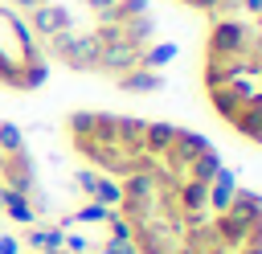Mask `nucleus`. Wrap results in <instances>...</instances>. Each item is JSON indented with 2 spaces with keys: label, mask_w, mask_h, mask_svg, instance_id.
<instances>
[{
  "label": "nucleus",
  "mask_w": 262,
  "mask_h": 254,
  "mask_svg": "<svg viewBox=\"0 0 262 254\" xmlns=\"http://www.w3.org/2000/svg\"><path fill=\"white\" fill-rule=\"evenodd\" d=\"M12 4H25V8H37V4H45V0H12Z\"/></svg>",
  "instance_id": "obj_8"
},
{
  "label": "nucleus",
  "mask_w": 262,
  "mask_h": 254,
  "mask_svg": "<svg viewBox=\"0 0 262 254\" xmlns=\"http://www.w3.org/2000/svg\"><path fill=\"white\" fill-rule=\"evenodd\" d=\"M45 74H49V61L33 29L12 8H0V86L33 90L45 82Z\"/></svg>",
  "instance_id": "obj_2"
},
{
  "label": "nucleus",
  "mask_w": 262,
  "mask_h": 254,
  "mask_svg": "<svg viewBox=\"0 0 262 254\" xmlns=\"http://www.w3.org/2000/svg\"><path fill=\"white\" fill-rule=\"evenodd\" d=\"M201 86L213 115L250 143H262V33L217 16L201 53Z\"/></svg>",
  "instance_id": "obj_1"
},
{
  "label": "nucleus",
  "mask_w": 262,
  "mask_h": 254,
  "mask_svg": "<svg viewBox=\"0 0 262 254\" xmlns=\"http://www.w3.org/2000/svg\"><path fill=\"white\" fill-rule=\"evenodd\" d=\"M86 4H90V8H94V12H106V8H111V4H115V0H86Z\"/></svg>",
  "instance_id": "obj_7"
},
{
  "label": "nucleus",
  "mask_w": 262,
  "mask_h": 254,
  "mask_svg": "<svg viewBox=\"0 0 262 254\" xmlns=\"http://www.w3.org/2000/svg\"><path fill=\"white\" fill-rule=\"evenodd\" d=\"M49 53L57 61H66L70 70H94V37L90 33H70L61 29L57 37H49Z\"/></svg>",
  "instance_id": "obj_3"
},
{
  "label": "nucleus",
  "mask_w": 262,
  "mask_h": 254,
  "mask_svg": "<svg viewBox=\"0 0 262 254\" xmlns=\"http://www.w3.org/2000/svg\"><path fill=\"white\" fill-rule=\"evenodd\" d=\"M29 29H33V37H57L61 29H70V12L61 8V4H53V0H45V4H37L33 8V16H29Z\"/></svg>",
  "instance_id": "obj_4"
},
{
  "label": "nucleus",
  "mask_w": 262,
  "mask_h": 254,
  "mask_svg": "<svg viewBox=\"0 0 262 254\" xmlns=\"http://www.w3.org/2000/svg\"><path fill=\"white\" fill-rule=\"evenodd\" d=\"M176 4L196 8V12H209V16H221V12H225V8H233L237 0H176Z\"/></svg>",
  "instance_id": "obj_6"
},
{
  "label": "nucleus",
  "mask_w": 262,
  "mask_h": 254,
  "mask_svg": "<svg viewBox=\"0 0 262 254\" xmlns=\"http://www.w3.org/2000/svg\"><path fill=\"white\" fill-rule=\"evenodd\" d=\"M119 82V90H131V94H147V90H160V74L156 70H143V66H135V70H127V74H119L115 78Z\"/></svg>",
  "instance_id": "obj_5"
}]
</instances>
